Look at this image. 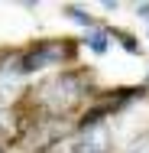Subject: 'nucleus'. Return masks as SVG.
<instances>
[{"mask_svg": "<svg viewBox=\"0 0 149 153\" xmlns=\"http://www.w3.org/2000/svg\"><path fill=\"white\" fill-rule=\"evenodd\" d=\"M107 39H110V33H107V30H88V33H84V46H88L91 52H97V56H104V52L110 49Z\"/></svg>", "mask_w": 149, "mask_h": 153, "instance_id": "2", "label": "nucleus"}, {"mask_svg": "<svg viewBox=\"0 0 149 153\" xmlns=\"http://www.w3.org/2000/svg\"><path fill=\"white\" fill-rule=\"evenodd\" d=\"M114 36H117V42L130 52V56H139V42H136V36H130V33H123V30H114Z\"/></svg>", "mask_w": 149, "mask_h": 153, "instance_id": "4", "label": "nucleus"}, {"mask_svg": "<svg viewBox=\"0 0 149 153\" xmlns=\"http://www.w3.org/2000/svg\"><path fill=\"white\" fill-rule=\"evenodd\" d=\"M65 16H68V20H75V23H81V26H88V30H94V16L84 13L81 7H65Z\"/></svg>", "mask_w": 149, "mask_h": 153, "instance_id": "3", "label": "nucleus"}, {"mask_svg": "<svg viewBox=\"0 0 149 153\" xmlns=\"http://www.w3.org/2000/svg\"><path fill=\"white\" fill-rule=\"evenodd\" d=\"M136 16L149 23V3H136Z\"/></svg>", "mask_w": 149, "mask_h": 153, "instance_id": "5", "label": "nucleus"}, {"mask_svg": "<svg viewBox=\"0 0 149 153\" xmlns=\"http://www.w3.org/2000/svg\"><path fill=\"white\" fill-rule=\"evenodd\" d=\"M130 153H149V140H143V143H136Z\"/></svg>", "mask_w": 149, "mask_h": 153, "instance_id": "6", "label": "nucleus"}, {"mask_svg": "<svg viewBox=\"0 0 149 153\" xmlns=\"http://www.w3.org/2000/svg\"><path fill=\"white\" fill-rule=\"evenodd\" d=\"M59 59H65V49L59 42H42L36 46L29 56L20 59V72H36V68H46V65H55Z\"/></svg>", "mask_w": 149, "mask_h": 153, "instance_id": "1", "label": "nucleus"}]
</instances>
